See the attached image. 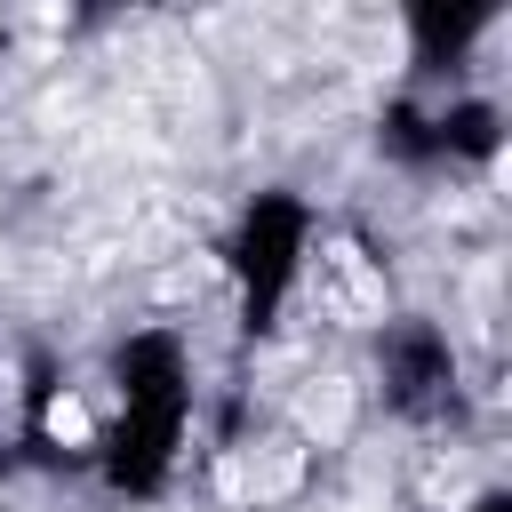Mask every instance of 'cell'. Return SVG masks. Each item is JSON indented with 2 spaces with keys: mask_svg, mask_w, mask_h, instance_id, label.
Returning <instances> with one entry per match:
<instances>
[{
  "mask_svg": "<svg viewBox=\"0 0 512 512\" xmlns=\"http://www.w3.org/2000/svg\"><path fill=\"white\" fill-rule=\"evenodd\" d=\"M296 480H304V456H296V448H272V456H256V464H240V488H248L256 504H264V496H288Z\"/></svg>",
  "mask_w": 512,
  "mask_h": 512,
  "instance_id": "obj_4",
  "label": "cell"
},
{
  "mask_svg": "<svg viewBox=\"0 0 512 512\" xmlns=\"http://www.w3.org/2000/svg\"><path fill=\"white\" fill-rule=\"evenodd\" d=\"M40 424H48L56 448H88V440H96V408H88L80 392H56V400L40 408Z\"/></svg>",
  "mask_w": 512,
  "mask_h": 512,
  "instance_id": "obj_3",
  "label": "cell"
},
{
  "mask_svg": "<svg viewBox=\"0 0 512 512\" xmlns=\"http://www.w3.org/2000/svg\"><path fill=\"white\" fill-rule=\"evenodd\" d=\"M328 272L344 280V296H336V312H352V320H368V312H384V272L352 248V240H336L328 248Z\"/></svg>",
  "mask_w": 512,
  "mask_h": 512,
  "instance_id": "obj_1",
  "label": "cell"
},
{
  "mask_svg": "<svg viewBox=\"0 0 512 512\" xmlns=\"http://www.w3.org/2000/svg\"><path fill=\"white\" fill-rule=\"evenodd\" d=\"M296 424H304L320 448L344 440V432H352V384H344V376H312V392L296 400Z\"/></svg>",
  "mask_w": 512,
  "mask_h": 512,
  "instance_id": "obj_2",
  "label": "cell"
}]
</instances>
